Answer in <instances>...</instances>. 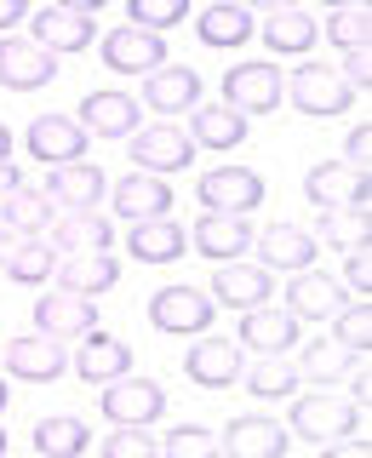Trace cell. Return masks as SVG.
I'll return each mask as SVG.
<instances>
[{"instance_id":"obj_50","label":"cell","mask_w":372,"mask_h":458,"mask_svg":"<svg viewBox=\"0 0 372 458\" xmlns=\"http://www.w3.org/2000/svg\"><path fill=\"white\" fill-rule=\"evenodd\" d=\"M12 247H18V241H12V229L0 224V264H6V252H12Z\"/></svg>"},{"instance_id":"obj_3","label":"cell","mask_w":372,"mask_h":458,"mask_svg":"<svg viewBox=\"0 0 372 458\" xmlns=\"http://www.w3.org/2000/svg\"><path fill=\"white\" fill-rule=\"evenodd\" d=\"M355 424H361V407L343 395H304L292 407V429L304 441H321V447H333V441H350Z\"/></svg>"},{"instance_id":"obj_48","label":"cell","mask_w":372,"mask_h":458,"mask_svg":"<svg viewBox=\"0 0 372 458\" xmlns=\"http://www.w3.org/2000/svg\"><path fill=\"white\" fill-rule=\"evenodd\" d=\"M326 458H367V441H333Z\"/></svg>"},{"instance_id":"obj_8","label":"cell","mask_w":372,"mask_h":458,"mask_svg":"<svg viewBox=\"0 0 372 458\" xmlns=\"http://www.w3.org/2000/svg\"><path fill=\"white\" fill-rule=\"evenodd\" d=\"M286 98H292L304 114H343L350 109V86L338 81V69H326V64H298L292 75H286Z\"/></svg>"},{"instance_id":"obj_10","label":"cell","mask_w":372,"mask_h":458,"mask_svg":"<svg viewBox=\"0 0 372 458\" xmlns=\"http://www.w3.org/2000/svg\"><path fill=\"white\" fill-rule=\"evenodd\" d=\"M104 64L114 69V75H155V69L166 64V40L149 35V29L121 23V29L104 35Z\"/></svg>"},{"instance_id":"obj_32","label":"cell","mask_w":372,"mask_h":458,"mask_svg":"<svg viewBox=\"0 0 372 458\" xmlns=\"http://www.w3.org/2000/svg\"><path fill=\"white\" fill-rule=\"evenodd\" d=\"M286 298H292V315H315V321H333V315L350 304L333 276H292V293Z\"/></svg>"},{"instance_id":"obj_18","label":"cell","mask_w":372,"mask_h":458,"mask_svg":"<svg viewBox=\"0 0 372 458\" xmlns=\"http://www.w3.org/2000/svg\"><path fill=\"white\" fill-rule=\"evenodd\" d=\"M35 321H40V338H86L97 333V304L75 293H46L35 304Z\"/></svg>"},{"instance_id":"obj_5","label":"cell","mask_w":372,"mask_h":458,"mask_svg":"<svg viewBox=\"0 0 372 458\" xmlns=\"http://www.w3.org/2000/svg\"><path fill=\"white\" fill-rule=\"evenodd\" d=\"M304 195L321 212H367V172H355L343 161H321V166H309Z\"/></svg>"},{"instance_id":"obj_6","label":"cell","mask_w":372,"mask_h":458,"mask_svg":"<svg viewBox=\"0 0 372 458\" xmlns=\"http://www.w3.org/2000/svg\"><path fill=\"white\" fill-rule=\"evenodd\" d=\"M40 195L52 200V212H97V200L109 195V178L92 161H69V166H52Z\"/></svg>"},{"instance_id":"obj_42","label":"cell","mask_w":372,"mask_h":458,"mask_svg":"<svg viewBox=\"0 0 372 458\" xmlns=\"http://www.w3.org/2000/svg\"><path fill=\"white\" fill-rule=\"evenodd\" d=\"M155 453H161V441H155L149 429H138V424H121L104 441V458H155Z\"/></svg>"},{"instance_id":"obj_38","label":"cell","mask_w":372,"mask_h":458,"mask_svg":"<svg viewBox=\"0 0 372 458\" xmlns=\"http://www.w3.org/2000/svg\"><path fill=\"white\" fill-rule=\"evenodd\" d=\"M350 367H361L350 350H338V344H309L304 350V361H298V378H315V384H333L343 378Z\"/></svg>"},{"instance_id":"obj_46","label":"cell","mask_w":372,"mask_h":458,"mask_svg":"<svg viewBox=\"0 0 372 458\" xmlns=\"http://www.w3.org/2000/svg\"><path fill=\"white\" fill-rule=\"evenodd\" d=\"M338 81L350 86V98H355V92H367V86H372V69H367V57H343Z\"/></svg>"},{"instance_id":"obj_22","label":"cell","mask_w":372,"mask_h":458,"mask_svg":"<svg viewBox=\"0 0 372 458\" xmlns=\"http://www.w3.org/2000/svg\"><path fill=\"white\" fill-rule=\"evenodd\" d=\"M143 98H149V109L161 114H178V109H200V75L183 64H161L155 75H143Z\"/></svg>"},{"instance_id":"obj_24","label":"cell","mask_w":372,"mask_h":458,"mask_svg":"<svg viewBox=\"0 0 372 458\" xmlns=\"http://www.w3.org/2000/svg\"><path fill=\"white\" fill-rule=\"evenodd\" d=\"M241 344L258 355H281L298 344V315L292 310H275V304H258L247 310V321H241Z\"/></svg>"},{"instance_id":"obj_45","label":"cell","mask_w":372,"mask_h":458,"mask_svg":"<svg viewBox=\"0 0 372 458\" xmlns=\"http://www.w3.org/2000/svg\"><path fill=\"white\" fill-rule=\"evenodd\" d=\"M367 155H372V132H367V126H355V132L343 138V166L367 172Z\"/></svg>"},{"instance_id":"obj_34","label":"cell","mask_w":372,"mask_h":458,"mask_svg":"<svg viewBox=\"0 0 372 458\" xmlns=\"http://www.w3.org/2000/svg\"><path fill=\"white\" fill-rule=\"evenodd\" d=\"M247 35H252V12L247 6H235V0H218V6H207L200 12V40H207V47H247Z\"/></svg>"},{"instance_id":"obj_17","label":"cell","mask_w":372,"mask_h":458,"mask_svg":"<svg viewBox=\"0 0 372 458\" xmlns=\"http://www.w3.org/2000/svg\"><path fill=\"white\" fill-rule=\"evenodd\" d=\"M183 372L200 384V390H229L241 378V344L229 338H195L190 355H183Z\"/></svg>"},{"instance_id":"obj_1","label":"cell","mask_w":372,"mask_h":458,"mask_svg":"<svg viewBox=\"0 0 372 458\" xmlns=\"http://www.w3.org/2000/svg\"><path fill=\"white\" fill-rule=\"evenodd\" d=\"M29 29H35V47L40 52H86L97 40V23H92V6H69V0H57V6H40L35 18H29Z\"/></svg>"},{"instance_id":"obj_16","label":"cell","mask_w":372,"mask_h":458,"mask_svg":"<svg viewBox=\"0 0 372 458\" xmlns=\"http://www.w3.org/2000/svg\"><path fill=\"white\" fill-rule=\"evenodd\" d=\"M80 132H92V138H132L138 132V98L132 92H86L80 98Z\"/></svg>"},{"instance_id":"obj_13","label":"cell","mask_w":372,"mask_h":458,"mask_svg":"<svg viewBox=\"0 0 372 458\" xmlns=\"http://www.w3.org/2000/svg\"><path fill=\"white\" fill-rule=\"evenodd\" d=\"M52 276H57V293L97 298L121 281V264H114V252H69V258H57Z\"/></svg>"},{"instance_id":"obj_25","label":"cell","mask_w":372,"mask_h":458,"mask_svg":"<svg viewBox=\"0 0 372 458\" xmlns=\"http://www.w3.org/2000/svg\"><path fill=\"white\" fill-rule=\"evenodd\" d=\"M75 372H80V384H114V378L132 372V350L109 333H86L80 355H75Z\"/></svg>"},{"instance_id":"obj_44","label":"cell","mask_w":372,"mask_h":458,"mask_svg":"<svg viewBox=\"0 0 372 458\" xmlns=\"http://www.w3.org/2000/svg\"><path fill=\"white\" fill-rule=\"evenodd\" d=\"M343 286H350V293H355V298L367 304V293H372V264H367V247L343 258Z\"/></svg>"},{"instance_id":"obj_11","label":"cell","mask_w":372,"mask_h":458,"mask_svg":"<svg viewBox=\"0 0 372 458\" xmlns=\"http://www.w3.org/2000/svg\"><path fill=\"white\" fill-rule=\"evenodd\" d=\"M29 155L46 166H69V161H86V132L75 114H35L29 121Z\"/></svg>"},{"instance_id":"obj_37","label":"cell","mask_w":372,"mask_h":458,"mask_svg":"<svg viewBox=\"0 0 372 458\" xmlns=\"http://www.w3.org/2000/svg\"><path fill=\"white\" fill-rule=\"evenodd\" d=\"M333 344L338 350H350L355 361H367V350H372V310L367 304H343L338 315H333Z\"/></svg>"},{"instance_id":"obj_35","label":"cell","mask_w":372,"mask_h":458,"mask_svg":"<svg viewBox=\"0 0 372 458\" xmlns=\"http://www.w3.org/2000/svg\"><path fill=\"white\" fill-rule=\"evenodd\" d=\"M326 35H333V47L343 57H367V47H372V12L367 6H338L333 18H326Z\"/></svg>"},{"instance_id":"obj_23","label":"cell","mask_w":372,"mask_h":458,"mask_svg":"<svg viewBox=\"0 0 372 458\" xmlns=\"http://www.w3.org/2000/svg\"><path fill=\"white\" fill-rule=\"evenodd\" d=\"M69 361H63V344L57 338H12L6 344V372L12 378H29V384H52L57 372H63Z\"/></svg>"},{"instance_id":"obj_14","label":"cell","mask_w":372,"mask_h":458,"mask_svg":"<svg viewBox=\"0 0 372 458\" xmlns=\"http://www.w3.org/2000/svg\"><path fill=\"white\" fill-rule=\"evenodd\" d=\"M224 453L229 458H286V429L264 412H241L224 424Z\"/></svg>"},{"instance_id":"obj_47","label":"cell","mask_w":372,"mask_h":458,"mask_svg":"<svg viewBox=\"0 0 372 458\" xmlns=\"http://www.w3.org/2000/svg\"><path fill=\"white\" fill-rule=\"evenodd\" d=\"M29 18V12H23V0H0V29H18Z\"/></svg>"},{"instance_id":"obj_52","label":"cell","mask_w":372,"mask_h":458,"mask_svg":"<svg viewBox=\"0 0 372 458\" xmlns=\"http://www.w3.org/2000/svg\"><path fill=\"white\" fill-rule=\"evenodd\" d=\"M0 458H6V429H0Z\"/></svg>"},{"instance_id":"obj_40","label":"cell","mask_w":372,"mask_h":458,"mask_svg":"<svg viewBox=\"0 0 372 458\" xmlns=\"http://www.w3.org/2000/svg\"><path fill=\"white\" fill-rule=\"evenodd\" d=\"M190 18V0H132V29H149V35H161V29L183 23Z\"/></svg>"},{"instance_id":"obj_36","label":"cell","mask_w":372,"mask_h":458,"mask_svg":"<svg viewBox=\"0 0 372 458\" xmlns=\"http://www.w3.org/2000/svg\"><path fill=\"white\" fill-rule=\"evenodd\" d=\"M52 269H57V252L46 247V241H18V247L6 252V276L18 281V286H40V281H52Z\"/></svg>"},{"instance_id":"obj_26","label":"cell","mask_w":372,"mask_h":458,"mask_svg":"<svg viewBox=\"0 0 372 458\" xmlns=\"http://www.w3.org/2000/svg\"><path fill=\"white\" fill-rule=\"evenodd\" d=\"M183 247H190V235H183L172 218H149V224L126 229V252H132L138 264H178Z\"/></svg>"},{"instance_id":"obj_19","label":"cell","mask_w":372,"mask_h":458,"mask_svg":"<svg viewBox=\"0 0 372 458\" xmlns=\"http://www.w3.org/2000/svg\"><path fill=\"white\" fill-rule=\"evenodd\" d=\"M109 241H114V229L97 212H52V224H46V247L63 258L69 252H109Z\"/></svg>"},{"instance_id":"obj_9","label":"cell","mask_w":372,"mask_h":458,"mask_svg":"<svg viewBox=\"0 0 372 458\" xmlns=\"http://www.w3.org/2000/svg\"><path fill=\"white\" fill-rule=\"evenodd\" d=\"M104 412L114 424H138V429H149L155 419L166 412V390L155 378H114V384H104Z\"/></svg>"},{"instance_id":"obj_15","label":"cell","mask_w":372,"mask_h":458,"mask_svg":"<svg viewBox=\"0 0 372 458\" xmlns=\"http://www.w3.org/2000/svg\"><path fill=\"white\" fill-rule=\"evenodd\" d=\"M252 247L264 252V269H286V276H304L315 264V235L298 224H269L252 235Z\"/></svg>"},{"instance_id":"obj_31","label":"cell","mask_w":372,"mask_h":458,"mask_svg":"<svg viewBox=\"0 0 372 458\" xmlns=\"http://www.w3.org/2000/svg\"><path fill=\"white\" fill-rule=\"evenodd\" d=\"M264 47L269 52H286V57L309 52L315 47V18H309V12H298V6L269 12V18H264Z\"/></svg>"},{"instance_id":"obj_39","label":"cell","mask_w":372,"mask_h":458,"mask_svg":"<svg viewBox=\"0 0 372 458\" xmlns=\"http://www.w3.org/2000/svg\"><path fill=\"white\" fill-rule=\"evenodd\" d=\"M247 390H252V395H264V401L292 395V390H298V367H292V361H281V355H264V361L247 372Z\"/></svg>"},{"instance_id":"obj_21","label":"cell","mask_w":372,"mask_h":458,"mask_svg":"<svg viewBox=\"0 0 372 458\" xmlns=\"http://www.w3.org/2000/svg\"><path fill=\"white\" fill-rule=\"evenodd\" d=\"M114 212H121L126 224H149V218H166L172 212V183L149 178V172H132L126 183H114Z\"/></svg>"},{"instance_id":"obj_51","label":"cell","mask_w":372,"mask_h":458,"mask_svg":"<svg viewBox=\"0 0 372 458\" xmlns=\"http://www.w3.org/2000/svg\"><path fill=\"white\" fill-rule=\"evenodd\" d=\"M6 149H12V132H6V126H0V161H6Z\"/></svg>"},{"instance_id":"obj_27","label":"cell","mask_w":372,"mask_h":458,"mask_svg":"<svg viewBox=\"0 0 372 458\" xmlns=\"http://www.w3.org/2000/svg\"><path fill=\"white\" fill-rule=\"evenodd\" d=\"M269 286H275V276L258 264H224L218 276H212V298L229 310H258L269 298Z\"/></svg>"},{"instance_id":"obj_33","label":"cell","mask_w":372,"mask_h":458,"mask_svg":"<svg viewBox=\"0 0 372 458\" xmlns=\"http://www.w3.org/2000/svg\"><path fill=\"white\" fill-rule=\"evenodd\" d=\"M86 441H92V436H86V424L69 419V412H52V419L35 424V453L40 458H80Z\"/></svg>"},{"instance_id":"obj_30","label":"cell","mask_w":372,"mask_h":458,"mask_svg":"<svg viewBox=\"0 0 372 458\" xmlns=\"http://www.w3.org/2000/svg\"><path fill=\"white\" fill-rule=\"evenodd\" d=\"M0 224L12 229V235H23V241H40V229L52 224V200L40 195V190H12L6 200H0Z\"/></svg>"},{"instance_id":"obj_43","label":"cell","mask_w":372,"mask_h":458,"mask_svg":"<svg viewBox=\"0 0 372 458\" xmlns=\"http://www.w3.org/2000/svg\"><path fill=\"white\" fill-rule=\"evenodd\" d=\"M355 235L367 241V212H321V241L355 252Z\"/></svg>"},{"instance_id":"obj_7","label":"cell","mask_w":372,"mask_h":458,"mask_svg":"<svg viewBox=\"0 0 372 458\" xmlns=\"http://www.w3.org/2000/svg\"><path fill=\"white\" fill-rule=\"evenodd\" d=\"M195 190H200V200H207V212L241 218V212H252L258 200H264V178H258L252 166H218V172H207Z\"/></svg>"},{"instance_id":"obj_12","label":"cell","mask_w":372,"mask_h":458,"mask_svg":"<svg viewBox=\"0 0 372 458\" xmlns=\"http://www.w3.org/2000/svg\"><path fill=\"white\" fill-rule=\"evenodd\" d=\"M132 166H143L155 178V172H183L195 161V143L190 132H178V126H149V132H132Z\"/></svg>"},{"instance_id":"obj_20","label":"cell","mask_w":372,"mask_h":458,"mask_svg":"<svg viewBox=\"0 0 372 458\" xmlns=\"http://www.w3.org/2000/svg\"><path fill=\"white\" fill-rule=\"evenodd\" d=\"M57 75V57L40 52L35 40H0V86L12 92H40Z\"/></svg>"},{"instance_id":"obj_2","label":"cell","mask_w":372,"mask_h":458,"mask_svg":"<svg viewBox=\"0 0 372 458\" xmlns=\"http://www.w3.org/2000/svg\"><path fill=\"white\" fill-rule=\"evenodd\" d=\"M286 98V75L275 64H235L224 75V109L235 114H269Z\"/></svg>"},{"instance_id":"obj_4","label":"cell","mask_w":372,"mask_h":458,"mask_svg":"<svg viewBox=\"0 0 372 458\" xmlns=\"http://www.w3.org/2000/svg\"><path fill=\"white\" fill-rule=\"evenodd\" d=\"M149 321L172 338H207L212 327V298L195 293V286H161L149 298Z\"/></svg>"},{"instance_id":"obj_29","label":"cell","mask_w":372,"mask_h":458,"mask_svg":"<svg viewBox=\"0 0 372 458\" xmlns=\"http://www.w3.org/2000/svg\"><path fill=\"white\" fill-rule=\"evenodd\" d=\"M190 143L200 149H235V143H247V114L224 109V104H200L195 121H190Z\"/></svg>"},{"instance_id":"obj_41","label":"cell","mask_w":372,"mask_h":458,"mask_svg":"<svg viewBox=\"0 0 372 458\" xmlns=\"http://www.w3.org/2000/svg\"><path fill=\"white\" fill-rule=\"evenodd\" d=\"M161 453L166 458H218V436L200 429V424H183V429H172V436L161 441Z\"/></svg>"},{"instance_id":"obj_28","label":"cell","mask_w":372,"mask_h":458,"mask_svg":"<svg viewBox=\"0 0 372 458\" xmlns=\"http://www.w3.org/2000/svg\"><path fill=\"white\" fill-rule=\"evenodd\" d=\"M195 247L207 252L212 264H235V258L252 247V224H241V218H218V212H207V218L195 224Z\"/></svg>"},{"instance_id":"obj_53","label":"cell","mask_w":372,"mask_h":458,"mask_svg":"<svg viewBox=\"0 0 372 458\" xmlns=\"http://www.w3.org/2000/svg\"><path fill=\"white\" fill-rule=\"evenodd\" d=\"M0 407H6V384H0Z\"/></svg>"},{"instance_id":"obj_49","label":"cell","mask_w":372,"mask_h":458,"mask_svg":"<svg viewBox=\"0 0 372 458\" xmlns=\"http://www.w3.org/2000/svg\"><path fill=\"white\" fill-rule=\"evenodd\" d=\"M18 183H23V178H18V166H12V161H0V200L18 190Z\"/></svg>"}]
</instances>
